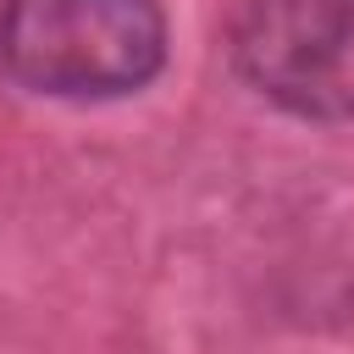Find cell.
<instances>
[{"mask_svg": "<svg viewBox=\"0 0 354 354\" xmlns=\"http://www.w3.org/2000/svg\"><path fill=\"white\" fill-rule=\"evenodd\" d=\"M232 50L271 105L315 122L354 116V0H249Z\"/></svg>", "mask_w": 354, "mask_h": 354, "instance_id": "7a4b0ae2", "label": "cell"}, {"mask_svg": "<svg viewBox=\"0 0 354 354\" xmlns=\"http://www.w3.org/2000/svg\"><path fill=\"white\" fill-rule=\"evenodd\" d=\"M166 61L155 0H6L0 66L50 100H111L144 88Z\"/></svg>", "mask_w": 354, "mask_h": 354, "instance_id": "6da1fadb", "label": "cell"}]
</instances>
